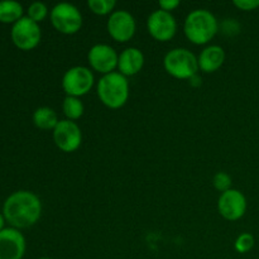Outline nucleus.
Wrapping results in <instances>:
<instances>
[{
    "label": "nucleus",
    "instance_id": "1",
    "mask_svg": "<svg viewBox=\"0 0 259 259\" xmlns=\"http://www.w3.org/2000/svg\"><path fill=\"white\" fill-rule=\"evenodd\" d=\"M4 218L13 228H28L34 225L42 214L39 197L30 191H17L10 195L3 207Z\"/></svg>",
    "mask_w": 259,
    "mask_h": 259
},
{
    "label": "nucleus",
    "instance_id": "2",
    "mask_svg": "<svg viewBox=\"0 0 259 259\" xmlns=\"http://www.w3.org/2000/svg\"><path fill=\"white\" fill-rule=\"evenodd\" d=\"M219 23L215 15L206 9H196L190 13L184 23V33L187 39L196 46L209 43L217 35Z\"/></svg>",
    "mask_w": 259,
    "mask_h": 259
},
{
    "label": "nucleus",
    "instance_id": "3",
    "mask_svg": "<svg viewBox=\"0 0 259 259\" xmlns=\"http://www.w3.org/2000/svg\"><path fill=\"white\" fill-rule=\"evenodd\" d=\"M96 93L106 108L114 110L120 109L125 105L129 99V82L121 73H108L99 80Z\"/></svg>",
    "mask_w": 259,
    "mask_h": 259
},
{
    "label": "nucleus",
    "instance_id": "4",
    "mask_svg": "<svg viewBox=\"0 0 259 259\" xmlns=\"http://www.w3.org/2000/svg\"><path fill=\"white\" fill-rule=\"evenodd\" d=\"M164 70L179 80H191L199 72L197 57L186 48H174L163 58Z\"/></svg>",
    "mask_w": 259,
    "mask_h": 259
},
{
    "label": "nucleus",
    "instance_id": "5",
    "mask_svg": "<svg viewBox=\"0 0 259 259\" xmlns=\"http://www.w3.org/2000/svg\"><path fill=\"white\" fill-rule=\"evenodd\" d=\"M51 23L57 32L62 34H76L82 27V14L70 3H58L50 13Z\"/></svg>",
    "mask_w": 259,
    "mask_h": 259
},
{
    "label": "nucleus",
    "instance_id": "6",
    "mask_svg": "<svg viewBox=\"0 0 259 259\" xmlns=\"http://www.w3.org/2000/svg\"><path fill=\"white\" fill-rule=\"evenodd\" d=\"M95 83V77L90 68L85 66H75L68 68L62 77V89L66 96L81 98L90 93Z\"/></svg>",
    "mask_w": 259,
    "mask_h": 259
},
{
    "label": "nucleus",
    "instance_id": "7",
    "mask_svg": "<svg viewBox=\"0 0 259 259\" xmlns=\"http://www.w3.org/2000/svg\"><path fill=\"white\" fill-rule=\"evenodd\" d=\"M40 28L38 23L29 17L20 18L13 24L12 39L18 48L23 51H29L37 47L40 42Z\"/></svg>",
    "mask_w": 259,
    "mask_h": 259
},
{
    "label": "nucleus",
    "instance_id": "8",
    "mask_svg": "<svg viewBox=\"0 0 259 259\" xmlns=\"http://www.w3.org/2000/svg\"><path fill=\"white\" fill-rule=\"evenodd\" d=\"M147 30L158 42H168L176 35L177 22L172 13L154 10L147 19Z\"/></svg>",
    "mask_w": 259,
    "mask_h": 259
},
{
    "label": "nucleus",
    "instance_id": "9",
    "mask_svg": "<svg viewBox=\"0 0 259 259\" xmlns=\"http://www.w3.org/2000/svg\"><path fill=\"white\" fill-rule=\"evenodd\" d=\"M106 29L115 42L125 43L136 34L137 23L133 15L126 10H114L109 15Z\"/></svg>",
    "mask_w": 259,
    "mask_h": 259
},
{
    "label": "nucleus",
    "instance_id": "10",
    "mask_svg": "<svg viewBox=\"0 0 259 259\" xmlns=\"http://www.w3.org/2000/svg\"><path fill=\"white\" fill-rule=\"evenodd\" d=\"M53 141L58 149L65 153H72L82 143V132L75 121L63 119L53 129Z\"/></svg>",
    "mask_w": 259,
    "mask_h": 259
},
{
    "label": "nucleus",
    "instance_id": "11",
    "mask_svg": "<svg viewBox=\"0 0 259 259\" xmlns=\"http://www.w3.org/2000/svg\"><path fill=\"white\" fill-rule=\"evenodd\" d=\"M218 211L229 222L242 219L247 211V199L244 194L237 189H230L223 192L218 200Z\"/></svg>",
    "mask_w": 259,
    "mask_h": 259
},
{
    "label": "nucleus",
    "instance_id": "12",
    "mask_svg": "<svg viewBox=\"0 0 259 259\" xmlns=\"http://www.w3.org/2000/svg\"><path fill=\"white\" fill-rule=\"evenodd\" d=\"M119 55L111 46L99 43L93 46L88 53V61L90 67L101 75L115 72L118 68Z\"/></svg>",
    "mask_w": 259,
    "mask_h": 259
},
{
    "label": "nucleus",
    "instance_id": "13",
    "mask_svg": "<svg viewBox=\"0 0 259 259\" xmlns=\"http://www.w3.org/2000/svg\"><path fill=\"white\" fill-rule=\"evenodd\" d=\"M25 253V239L15 228L0 230V259H22Z\"/></svg>",
    "mask_w": 259,
    "mask_h": 259
},
{
    "label": "nucleus",
    "instance_id": "14",
    "mask_svg": "<svg viewBox=\"0 0 259 259\" xmlns=\"http://www.w3.org/2000/svg\"><path fill=\"white\" fill-rule=\"evenodd\" d=\"M144 66V55L139 48L128 47L119 55L118 71L123 76H136Z\"/></svg>",
    "mask_w": 259,
    "mask_h": 259
},
{
    "label": "nucleus",
    "instance_id": "15",
    "mask_svg": "<svg viewBox=\"0 0 259 259\" xmlns=\"http://www.w3.org/2000/svg\"><path fill=\"white\" fill-rule=\"evenodd\" d=\"M199 68L205 73H212L219 70L225 62V51L217 45L207 46L197 57Z\"/></svg>",
    "mask_w": 259,
    "mask_h": 259
},
{
    "label": "nucleus",
    "instance_id": "16",
    "mask_svg": "<svg viewBox=\"0 0 259 259\" xmlns=\"http://www.w3.org/2000/svg\"><path fill=\"white\" fill-rule=\"evenodd\" d=\"M57 113L50 106H40L33 113V123L43 131H53L58 124Z\"/></svg>",
    "mask_w": 259,
    "mask_h": 259
},
{
    "label": "nucleus",
    "instance_id": "17",
    "mask_svg": "<svg viewBox=\"0 0 259 259\" xmlns=\"http://www.w3.org/2000/svg\"><path fill=\"white\" fill-rule=\"evenodd\" d=\"M23 18V7L15 0L0 2V22L15 23Z\"/></svg>",
    "mask_w": 259,
    "mask_h": 259
},
{
    "label": "nucleus",
    "instance_id": "18",
    "mask_svg": "<svg viewBox=\"0 0 259 259\" xmlns=\"http://www.w3.org/2000/svg\"><path fill=\"white\" fill-rule=\"evenodd\" d=\"M62 110L67 120H77L83 115L85 106L80 98H73V96H66L62 103Z\"/></svg>",
    "mask_w": 259,
    "mask_h": 259
},
{
    "label": "nucleus",
    "instance_id": "19",
    "mask_svg": "<svg viewBox=\"0 0 259 259\" xmlns=\"http://www.w3.org/2000/svg\"><path fill=\"white\" fill-rule=\"evenodd\" d=\"M115 0H89L88 7L96 15H110L114 12Z\"/></svg>",
    "mask_w": 259,
    "mask_h": 259
},
{
    "label": "nucleus",
    "instance_id": "20",
    "mask_svg": "<svg viewBox=\"0 0 259 259\" xmlns=\"http://www.w3.org/2000/svg\"><path fill=\"white\" fill-rule=\"evenodd\" d=\"M253 247H254V237L250 233H242L235 239L234 248L238 253L244 254V253H248L249 250H252Z\"/></svg>",
    "mask_w": 259,
    "mask_h": 259
},
{
    "label": "nucleus",
    "instance_id": "21",
    "mask_svg": "<svg viewBox=\"0 0 259 259\" xmlns=\"http://www.w3.org/2000/svg\"><path fill=\"white\" fill-rule=\"evenodd\" d=\"M47 15L48 8L46 7L45 3L34 2L29 5V8H28V17L32 20H34L35 23H39L42 22V20H45Z\"/></svg>",
    "mask_w": 259,
    "mask_h": 259
},
{
    "label": "nucleus",
    "instance_id": "22",
    "mask_svg": "<svg viewBox=\"0 0 259 259\" xmlns=\"http://www.w3.org/2000/svg\"><path fill=\"white\" fill-rule=\"evenodd\" d=\"M212 185L219 192H225L232 189V177L227 172H218L212 177Z\"/></svg>",
    "mask_w": 259,
    "mask_h": 259
},
{
    "label": "nucleus",
    "instance_id": "23",
    "mask_svg": "<svg viewBox=\"0 0 259 259\" xmlns=\"http://www.w3.org/2000/svg\"><path fill=\"white\" fill-rule=\"evenodd\" d=\"M233 4L243 12H252L259 8V0H234Z\"/></svg>",
    "mask_w": 259,
    "mask_h": 259
},
{
    "label": "nucleus",
    "instance_id": "24",
    "mask_svg": "<svg viewBox=\"0 0 259 259\" xmlns=\"http://www.w3.org/2000/svg\"><path fill=\"white\" fill-rule=\"evenodd\" d=\"M222 29L227 35H235L239 33L240 27H239V23L235 22L234 19H227L223 22Z\"/></svg>",
    "mask_w": 259,
    "mask_h": 259
},
{
    "label": "nucleus",
    "instance_id": "25",
    "mask_svg": "<svg viewBox=\"0 0 259 259\" xmlns=\"http://www.w3.org/2000/svg\"><path fill=\"white\" fill-rule=\"evenodd\" d=\"M158 5H159V9L161 10L171 13L172 10H175L176 8H179L180 2L179 0H159Z\"/></svg>",
    "mask_w": 259,
    "mask_h": 259
},
{
    "label": "nucleus",
    "instance_id": "26",
    "mask_svg": "<svg viewBox=\"0 0 259 259\" xmlns=\"http://www.w3.org/2000/svg\"><path fill=\"white\" fill-rule=\"evenodd\" d=\"M4 215H2L0 214V230H3L4 229Z\"/></svg>",
    "mask_w": 259,
    "mask_h": 259
},
{
    "label": "nucleus",
    "instance_id": "27",
    "mask_svg": "<svg viewBox=\"0 0 259 259\" xmlns=\"http://www.w3.org/2000/svg\"><path fill=\"white\" fill-rule=\"evenodd\" d=\"M39 259H52V258H47V257H43V258H39Z\"/></svg>",
    "mask_w": 259,
    "mask_h": 259
}]
</instances>
